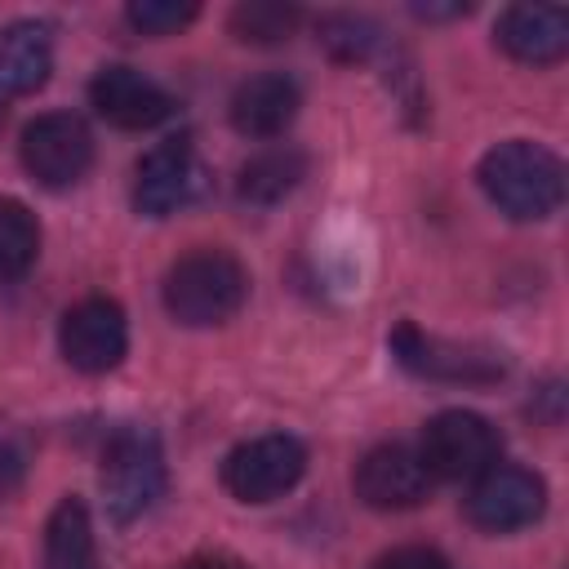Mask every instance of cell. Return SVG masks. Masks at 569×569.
<instances>
[{"mask_svg":"<svg viewBox=\"0 0 569 569\" xmlns=\"http://www.w3.org/2000/svg\"><path fill=\"white\" fill-rule=\"evenodd\" d=\"M53 71V40L44 22H9L0 31V102L36 93Z\"/></svg>","mask_w":569,"mask_h":569,"instance_id":"9a60e30c","label":"cell"},{"mask_svg":"<svg viewBox=\"0 0 569 569\" xmlns=\"http://www.w3.org/2000/svg\"><path fill=\"white\" fill-rule=\"evenodd\" d=\"M307 178V156L298 147H267L249 156L236 173V196L244 204H280L298 182Z\"/></svg>","mask_w":569,"mask_h":569,"instance_id":"2e32d148","label":"cell"},{"mask_svg":"<svg viewBox=\"0 0 569 569\" xmlns=\"http://www.w3.org/2000/svg\"><path fill=\"white\" fill-rule=\"evenodd\" d=\"M373 569H453V565L440 551H431V547H396Z\"/></svg>","mask_w":569,"mask_h":569,"instance_id":"7402d4cb","label":"cell"},{"mask_svg":"<svg viewBox=\"0 0 569 569\" xmlns=\"http://www.w3.org/2000/svg\"><path fill=\"white\" fill-rule=\"evenodd\" d=\"M418 18H458V13H471V4H413Z\"/></svg>","mask_w":569,"mask_h":569,"instance_id":"d4e9b609","label":"cell"},{"mask_svg":"<svg viewBox=\"0 0 569 569\" xmlns=\"http://www.w3.org/2000/svg\"><path fill=\"white\" fill-rule=\"evenodd\" d=\"M320 44H325L338 62H360V58L373 53L378 27L365 22V18H356V13H333V18L320 22Z\"/></svg>","mask_w":569,"mask_h":569,"instance_id":"ffe728a7","label":"cell"},{"mask_svg":"<svg viewBox=\"0 0 569 569\" xmlns=\"http://www.w3.org/2000/svg\"><path fill=\"white\" fill-rule=\"evenodd\" d=\"M244 293H249V276L222 249H191L164 271V311L191 329L231 320Z\"/></svg>","mask_w":569,"mask_h":569,"instance_id":"7a4b0ae2","label":"cell"},{"mask_svg":"<svg viewBox=\"0 0 569 569\" xmlns=\"http://www.w3.org/2000/svg\"><path fill=\"white\" fill-rule=\"evenodd\" d=\"M44 569H98L93 520L80 498H62L44 525Z\"/></svg>","mask_w":569,"mask_h":569,"instance_id":"e0dca14e","label":"cell"},{"mask_svg":"<svg viewBox=\"0 0 569 569\" xmlns=\"http://www.w3.org/2000/svg\"><path fill=\"white\" fill-rule=\"evenodd\" d=\"M182 569H244V565H240L236 556H218V551H213V556H191Z\"/></svg>","mask_w":569,"mask_h":569,"instance_id":"cb8c5ba5","label":"cell"},{"mask_svg":"<svg viewBox=\"0 0 569 569\" xmlns=\"http://www.w3.org/2000/svg\"><path fill=\"white\" fill-rule=\"evenodd\" d=\"M302 471H307V449L284 431L253 436L222 458V485L240 502H271L289 493L302 480Z\"/></svg>","mask_w":569,"mask_h":569,"instance_id":"5b68a950","label":"cell"},{"mask_svg":"<svg viewBox=\"0 0 569 569\" xmlns=\"http://www.w3.org/2000/svg\"><path fill=\"white\" fill-rule=\"evenodd\" d=\"M356 498L373 511H409L427 498L431 471L409 445H378L356 462Z\"/></svg>","mask_w":569,"mask_h":569,"instance_id":"9c48e42d","label":"cell"},{"mask_svg":"<svg viewBox=\"0 0 569 569\" xmlns=\"http://www.w3.org/2000/svg\"><path fill=\"white\" fill-rule=\"evenodd\" d=\"M164 493V449L151 427H120L102 453V498L116 525H129Z\"/></svg>","mask_w":569,"mask_h":569,"instance_id":"3957f363","label":"cell"},{"mask_svg":"<svg viewBox=\"0 0 569 569\" xmlns=\"http://www.w3.org/2000/svg\"><path fill=\"white\" fill-rule=\"evenodd\" d=\"M58 347H62V360L80 373L116 369L129 351V320H124L120 302H111V298L76 302L58 325Z\"/></svg>","mask_w":569,"mask_h":569,"instance_id":"ba28073f","label":"cell"},{"mask_svg":"<svg viewBox=\"0 0 569 569\" xmlns=\"http://www.w3.org/2000/svg\"><path fill=\"white\" fill-rule=\"evenodd\" d=\"M22 476V453L13 445H0V493H9Z\"/></svg>","mask_w":569,"mask_h":569,"instance_id":"603a6c76","label":"cell"},{"mask_svg":"<svg viewBox=\"0 0 569 569\" xmlns=\"http://www.w3.org/2000/svg\"><path fill=\"white\" fill-rule=\"evenodd\" d=\"M476 178H480L485 196L507 218H520V222H538V218L556 213L565 200L560 156L538 142H525V138H511V142H498L493 151H485Z\"/></svg>","mask_w":569,"mask_h":569,"instance_id":"6da1fadb","label":"cell"},{"mask_svg":"<svg viewBox=\"0 0 569 569\" xmlns=\"http://www.w3.org/2000/svg\"><path fill=\"white\" fill-rule=\"evenodd\" d=\"M542 507H547L542 476L529 471V467H511V462H493L489 471H480L471 493H467L471 525H480L489 533L525 529V525H533L542 516Z\"/></svg>","mask_w":569,"mask_h":569,"instance_id":"52a82bcc","label":"cell"},{"mask_svg":"<svg viewBox=\"0 0 569 569\" xmlns=\"http://www.w3.org/2000/svg\"><path fill=\"white\" fill-rule=\"evenodd\" d=\"M89 102L116 129H156L160 120L173 116V98L151 76H142L138 67H124V62L102 67L89 80Z\"/></svg>","mask_w":569,"mask_h":569,"instance_id":"7c38bea8","label":"cell"},{"mask_svg":"<svg viewBox=\"0 0 569 569\" xmlns=\"http://www.w3.org/2000/svg\"><path fill=\"white\" fill-rule=\"evenodd\" d=\"M200 164H196V147L187 133L156 142L142 160H138V178H133V209L147 218H169L173 209H182L196 191Z\"/></svg>","mask_w":569,"mask_h":569,"instance_id":"8fae6325","label":"cell"},{"mask_svg":"<svg viewBox=\"0 0 569 569\" xmlns=\"http://www.w3.org/2000/svg\"><path fill=\"white\" fill-rule=\"evenodd\" d=\"M422 462L431 476L445 480H476L480 471H489L502 453V436L489 418L471 413V409H445L422 427Z\"/></svg>","mask_w":569,"mask_h":569,"instance_id":"277c9868","label":"cell"},{"mask_svg":"<svg viewBox=\"0 0 569 569\" xmlns=\"http://www.w3.org/2000/svg\"><path fill=\"white\" fill-rule=\"evenodd\" d=\"M40 253V227L36 213L18 200L0 196V280H18L27 276V267Z\"/></svg>","mask_w":569,"mask_h":569,"instance_id":"d6986e66","label":"cell"},{"mask_svg":"<svg viewBox=\"0 0 569 569\" xmlns=\"http://www.w3.org/2000/svg\"><path fill=\"white\" fill-rule=\"evenodd\" d=\"M298 107H302L298 84L284 71H262L231 93V124L244 138H280L293 124Z\"/></svg>","mask_w":569,"mask_h":569,"instance_id":"5bb4252c","label":"cell"},{"mask_svg":"<svg viewBox=\"0 0 569 569\" xmlns=\"http://www.w3.org/2000/svg\"><path fill=\"white\" fill-rule=\"evenodd\" d=\"M498 44L529 67L560 62L569 53V13L560 4H511L498 18Z\"/></svg>","mask_w":569,"mask_h":569,"instance_id":"4fadbf2b","label":"cell"},{"mask_svg":"<svg viewBox=\"0 0 569 569\" xmlns=\"http://www.w3.org/2000/svg\"><path fill=\"white\" fill-rule=\"evenodd\" d=\"M391 351L409 373L422 378H440V382H493L502 378V356L485 351V347H458V342H440L427 338L418 325H396L391 333Z\"/></svg>","mask_w":569,"mask_h":569,"instance_id":"30bf717a","label":"cell"},{"mask_svg":"<svg viewBox=\"0 0 569 569\" xmlns=\"http://www.w3.org/2000/svg\"><path fill=\"white\" fill-rule=\"evenodd\" d=\"M302 9L284 0H244L231 9V36L244 44H280L298 31Z\"/></svg>","mask_w":569,"mask_h":569,"instance_id":"ac0fdd59","label":"cell"},{"mask_svg":"<svg viewBox=\"0 0 569 569\" xmlns=\"http://www.w3.org/2000/svg\"><path fill=\"white\" fill-rule=\"evenodd\" d=\"M22 164L40 187H71L93 164V133L71 111H44L22 129Z\"/></svg>","mask_w":569,"mask_h":569,"instance_id":"8992f818","label":"cell"},{"mask_svg":"<svg viewBox=\"0 0 569 569\" xmlns=\"http://www.w3.org/2000/svg\"><path fill=\"white\" fill-rule=\"evenodd\" d=\"M196 13H200V9H196L191 0H133V4L124 9L129 27H138L142 36H173V31H182Z\"/></svg>","mask_w":569,"mask_h":569,"instance_id":"44dd1931","label":"cell"}]
</instances>
